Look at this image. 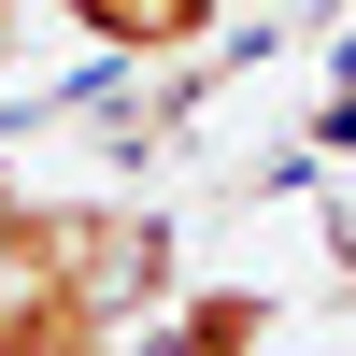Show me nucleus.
<instances>
[{
    "label": "nucleus",
    "instance_id": "7ed1b4c3",
    "mask_svg": "<svg viewBox=\"0 0 356 356\" xmlns=\"http://www.w3.org/2000/svg\"><path fill=\"white\" fill-rule=\"evenodd\" d=\"M29 15H43V0H0V72H15V43H29Z\"/></svg>",
    "mask_w": 356,
    "mask_h": 356
},
{
    "label": "nucleus",
    "instance_id": "39448f33",
    "mask_svg": "<svg viewBox=\"0 0 356 356\" xmlns=\"http://www.w3.org/2000/svg\"><path fill=\"white\" fill-rule=\"evenodd\" d=\"M214 15H257V0H214Z\"/></svg>",
    "mask_w": 356,
    "mask_h": 356
},
{
    "label": "nucleus",
    "instance_id": "20e7f679",
    "mask_svg": "<svg viewBox=\"0 0 356 356\" xmlns=\"http://www.w3.org/2000/svg\"><path fill=\"white\" fill-rule=\"evenodd\" d=\"M15 214H29V186H15V157H0V257H15Z\"/></svg>",
    "mask_w": 356,
    "mask_h": 356
},
{
    "label": "nucleus",
    "instance_id": "f257e3e1",
    "mask_svg": "<svg viewBox=\"0 0 356 356\" xmlns=\"http://www.w3.org/2000/svg\"><path fill=\"white\" fill-rule=\"evenodd\" d=\"M0 271L114 314V328H157L171 314V214H143V200H114V186H29Z\"/></svg>",
    "mask_w": 356,
    "mask_h": 356
},
{
    "label": "nucleus",
    "instance_id": "f03ea898",
    "mask_svg": "<svg viewBox=\"0 0 356 356\" xmlns=\"http://www.w3.org/2000/svg\"><path fill=\"white\" fill-rule=\"evenodd\" d=\"M57 15L86 29V57H200L214 43V0H57Z\"/></svg>",
    "mask_w": 356,
    "mask_h": 356
}]
</instances>
